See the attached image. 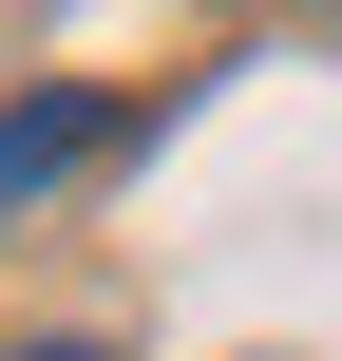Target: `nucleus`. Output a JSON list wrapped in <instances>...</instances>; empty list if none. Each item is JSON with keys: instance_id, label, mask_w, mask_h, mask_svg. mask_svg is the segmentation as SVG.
Instances as JSON below:
<instances>
[{"instance_id": "1", "label": "nucleus", "mask_w": 342, "mask_h": 361, "mask_svg": "<svg viewBox=\"0 0 342 361\" xmlns=\"http://www.w3.org/2000/svg\"><path fill=\"white\" fill-rule=\"evenodd\" d=\"M95 133H114V95H19V114H0V209H38Z\"/></svg>"}, {"instance_id": "2", "label": "nucleus", "mask_w": 342, "mask_h": 361, "mask_svg": "<svg viewBox=\"0 0 342 361\" xmlns=\"http://www.w3.org/2000/svg\"><path fill=\"white\" fill-rule=\"evenodd\" d=\"M19 361H95V343H19Z\"/></svg>"}]
</instances>
